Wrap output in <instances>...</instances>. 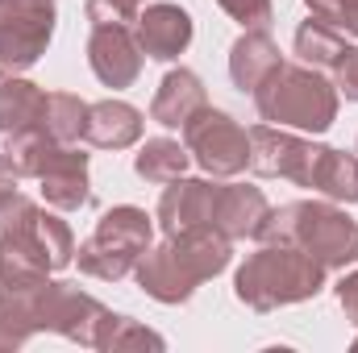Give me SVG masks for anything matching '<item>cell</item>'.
<instances>
[{
  "label": "cell",
  "instance_id": "1",
  "mask_svg": "<svg viewBox=\"0 0 358 353\" xmlns=\"http://www.w3.org/2000/svg\"><path fill=\"white\" fill-rule=\"evenodd\" d=\"M142 38L155 50V59H171L179 46L187 42V17L179 8H155L150 25H142Z\"/></svg>",
  "mask_w": 358,
  "mask_h": 353
}]
</instances>
